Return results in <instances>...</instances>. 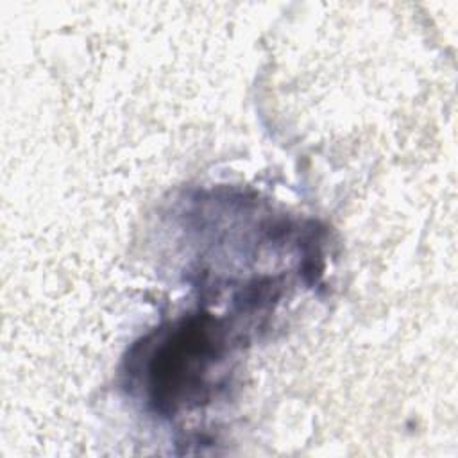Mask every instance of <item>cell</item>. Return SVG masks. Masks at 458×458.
<instances>
[{"mask_svg": "<svg viewBox=\"0 0 458 458\" xmlns=\"http://www.w3.org/2000/svg\"><path fill=\"white\" fill-rule=\"evenodd\" d=\"M224 331L208 313L184 318L156 349L148 367L150 403L161 413L208 399L206 377L222 360Z\"/></svg>", "mask_w": 458, "mask_h": 458, "instance_id": "cell-1", "label": "cell"}]
</instances>
